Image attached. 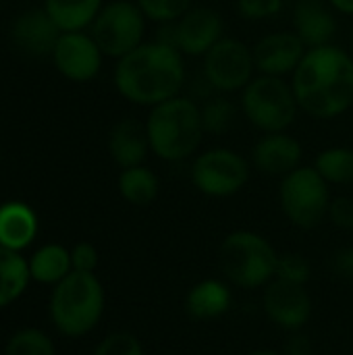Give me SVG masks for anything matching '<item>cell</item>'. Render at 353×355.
<instances>
[{
    "instance_id": "e0dca14e",
    "label": "cell",
    "mask_w": 353,
    "mask_h": 355,
    "mask_svg": "<svg viewBox=\"0 0 353 355\" xmlns=\"http://www.w3.org/2000/svg\"><path fill=\"white\" fill-rule=\"evenodd\" d=\"M291 21L293 31L308 50L333 44L337 33V17L329 0H295Z\"/></svg>"
},
{
    "instance_id": "484cf974",
    "label": "cell",
    "mask_w": 353,
    "mask_h": 355,
    "mask_svg": "<svg viewBox=\"0 0 353 355\" xmlns=\"http://www.w3.org/2000/svg\"><path fill=\"white\" fill-rule=\"evenodd\" d=\"M200 110H202L204 131L210 135H225L233 127L237 116V106L227 98V94L208 96L200 106Z\"/></svg>"
},
{
    "instance_id": "9a60e30c",
    "label": "cell",
    "mask_w": 353,
    "mask_h": 355,
    "mask_svg": "<svg viewBox=\"0 0 353 355\" xmlns=\"http://www.w3.org/2000/svg\"><path fill=\"white\" fill-rule=\"evenodd\" d=\"M60 33H62L60 27L46 12V8H31V10L21 12L10 27L12 44L23 54L33 56V58L52 56V50Z\"/></svg>"
},
{
    "instance_id": "d4e9b609",
    "label": "cell",
    "mask_w": 353,
    "mask_h": 355,
    "mask_svg": "<svg viewBox=\"0 0 353 355\" xmlns=\"http://www.w3.org/2000/svg\"><path fill=\"white\" fill-rule=\"evenodd\" d=\"M314 168L329 185H353V148L333 146L322 150L314 160Z\"/></svg>"
},
{
    "instance_id": "e575fe53",
    "label": "cell",
    "mask_w": 353,
    "mask_h": 355,
    "mask_svg": "<svg viewBox=\"0 0 353 355\" xmlns=\"http://www.w3.org/2000/svg\"><path fill=\"white\" fill-rule=\"evenodd\" d=\"M283 355H314V343L306 333L295 331L287 339V343L283 347Z\"/></svg>"
},
{
    "instance_id": "8992f818",
    "label": "cell",
    "mask_w": 353,
    "mask_h": 355,
    "mask_svg": "<svg viewBox=\"0 0 353 355\" xmlns=\"http://www.w3.org/2000/svg\"><path fill=\"white\" fill-rule=\"evenodd\" d=\"M239 108L262 133L287 131L300 112L293 85L287 83L285 77L273 75L254 77L241 92Z\"/></svg>"
},
{
    "instance_id": "4fadbf2b",
    "label": "cell",
    "mask_w": 353,
    "mask_h": 355,
    "mask_svg": "<svg viewBox=\"0 0 353 355\" xmlns=\"http://www.w3.org/2000/svg\"><path fill=\"white\" fill-rule=\"evenodd\" d=\"M264 314L273 324L287 333L302 331L312 318V297L306 285H293L273 279L262 293Z\"/></svg>"
},
{
    "instance_id": "2e32d148",
    "label": "cell",
    "mask_w": 353,
    "mask_h": 355,
    "mask_svg": "<svg viewBox=\"0 0 353 355\" xmlns=\"http://www.w3.org/2000/svg\"><path fill=\"white\" fill-rule=\"evenodd\" d=\"M304 148L300 139L289 135L287 131L264 133L252 150V164L256 171L273 177H285L291 171L302 166Z\"/></svg>"
},
{
    "instance_id": "f546056e",
    "label": "cell",
    "mask_w": 353,
    "mask_h": 355,
    "mask_svg": "<svg viewBox=\"0 0 353 355\" xmlns=\"http://www.w3.org/2000/svg\"><path fill=\"white\" fill-rule=\"evenodd\" d=\"M285 0H235V10L246 21H266L283 10Z\"/></svg>"
},
{
    "instance_id": "5b68a950",
    "label": "cell",
    "mask_w": 353,
    "mask_h": 355,
    "mask_svg": "<svg viewBox=\"0 0 353 355\" xmlns=\"http://www.w3.org/2000/svg\"><path fill=\"white\" fill-rule=\"evenodd\" d=\"M277 250L254 231H233L218 248V268L225 279L241 289H260L275 279Z\"/></svg>"
},
{
    "instance_id": "ffe728a7",
    "label": "cell",
    "mask_w": 353,
    "mask_h": 355,
    "mask_svg": "<svg viewBox=\"0 0 353 355\" xmlns=\"http://www.w3.org/2000/svg\"><path fill=\"white\" fill-rule=\"evenodd\" d=\"M37 233V216L23 202H6L0 206V245L21 252Z\"/></svg>"
},
{
    "instance_id": "30bf717a",
    "label": "cell",
    "mask_w": 353,
    "mask_h": 355,
    "mask_svg": "<svg viewBox=\"0 0 353 355\" xmlns=\"http://www.w3.org/2000/svg\"><path fill=\"white\" fill-rule=\"evenodd\" d=\"M202 77L216 94L243 92L256 77L252 48L237 37H221L204 56Z\"/></svg>"
},
{
    "instance_id": "d6a6232c",
    "label": "cell",
    "mask_w": 353,
    "mask_h": 355,
    "mask_svg": "<svg viewBox=\"0 0 353 355\" xmlns=\"http://www.w3.org/2000/svg\"><path fill=\"white\" fill-rule=\"evenodd\" d=\"M98 260H100L98 250L87 241H81L71 250V264L73 270L77 272H94L98 268Z\"/></svg>"
},
{
    "instance_id": "44dd1931",
    "label": "cell",
    "mask_w": 353,
    "mask_h": 355,
    "mask_svg": "<svg viewBox=\"0 0 353 355\" xmlns=\"http://www.w3.org/2000/svg\"><path fill=\"white\" fill-rule=\"evenodd\" d=\"M102 0H44L46 12L60 31H83L102 10Z\"/></svg>"
},
{
    "instance_id": "ba28073f",
    "label": "cell",
    "mask_w": 353,
    "mask_h": 355,
    "mask_svg": "<svg viewBox=\"0 0 353 355\" xmlns=\"http://www.w3.org/2000/svg\"><path fill=\"white\" fill-rule=\"evenodd\" d=\"M146 21L148 19L137 2L112 0L102 6V10L89 25V33L104 56L119 60L144 44Z\"/></svg>"
},
{
    "instance_id": "4dcf8cb0",
    "label": "cell",
    "mask_w": 353,
    "mask_h": 355,
    "mask_svg": "<svg viewBox=\"0 0 353 355\" xmlns=\"http://www.w3.org/2000/svg\"><path fill=\"white\" fill-rule=\"evenodd\" d=\"M94 355H144V347L131 333H112L100 341Z\"/></svg>"
},
{
    "instance_id": "836d02e7",
    "label": "cell",
    "mask_w": 353,
    "mask_h": 355,
    "mask_svg": "<svg viewBox=\"0 0 353 355\" xmlns=\"http://www.w3.org/2000/svg\"><path fill=\"white\" fill-rule=\"evenodd\" d=\"M331 270L343 281H353V248H341L331 256Z\"/></svg>"
},
{
    "instance_id": "ac0fdd59",
    "label": "cell",
    "mask_w": 353,
    "mask_h": 355,
    "mask_svg": "<svg viewBox=\"0 0 353 355\" xmlns=\"http://www.w3.org/2000/svg\"><path fill=\"white\" fill-rule=\"evenodd\" d=\"M108 152L114 164H119L121 168L144 164L150 152L146 123L137 119H129V116L117 121L108 135Z\"/></svg>"
},
{
    "instance_id": "277c9868",
    "label": "cell",
    "mask_w": 353,
    "mask_h": 355,
    "mask_svg": "<svg viewBox=\"0 0 353 355\" xmlns=\"http://www.w3.org/2000/svg\"><path fill=\"white\" fill-rule=\"evenodd\" d=\"M104 314V287L94 272L73 270L50 297V318L67 337H83L96 329Z\"/></svg>"
},
{
    "instance_id": "7402d4cb",
    "label": "cell",
    "mask_w": 353,
    "mask_h": 355,
    "mask_svg": "<svg viewBox=\"0 0 353 355\" xmlns=\"http://www.w3.org/2000/svg\"><path fill=\"white\" fill-rule=\"evenodd\" d=\"M29 272L31 279L37 283L58 285L64 277L73 272L71 252L58 243H48L29 258Z\"/></svg>"
},
{
    "instance_id": "9c48e42d",
    "label": "cell",
    "mask_w": 353,
    "mask_h": 355,
    "mask_svg": "<svg viewBox=\"0 0 353 355\" xmlns=\"http://www.w3.org/2000/svg\"><path fill=\"white\" fill-rule=\"evenodd\" d=\"M193 187L208 198H231L250 181V162L229 148H210L196 156L189 171Z\"/></svg>"
},
{
    "instance_id": "8fae6325",
    "label": "cell",
    "mask_w": 353,
    "mask_h": 355,
    "mask_svg": "<svg viewBox=\"0 0 353 355\" xmlns=\"http://www.w3.org/2000/svg\"><path fill=\"white\" fill-rule=\"evenodd\" d=\"M225 37V21L210 6L189 8L175 23L164 25L160 42L175 46L183 56H206V52Z\"/></svg>"
},
{
    "instance_id": "d6986e66",
    "label": "cell",
    "mask_w": 353,
    "mask_h": 355,
    "mask_svg": "<svg viewBox=\"0 0 353 355\" xmlns=\"http://www.w3.org/2000/svg\"><path fill=\"white\" fill-rule=\"evenodd\" d=\"M233 308V291L225 281L204 279L196 283L185 297V312L198 322L223 318Z\"/></svg>"
},
{
    "instance_id": "1f68e13d",
    "label": "cell",
    "mask_w": 353,
    "mask_h": 355,
    "mask_svg": "<svg viewBox=\"0 0 353 355\" xmlns=\"http://www.w3.org/2000/svg\"><path fill=\"white\" fill-rule=\"evenodd\" d=\"M331 223L341 229V231H350L353 233V198L350 196H339L331 202L329 208V216Z\"/></svg>"
},
{
    "instance_id": "5bb4252c",
    "label": "cell",
    "mask_w": 353,
    "mask_h": 355,
    "mask_svg": "<svg viewBox=\"0 0 353 355\" xmlns=\"http://www.w3.org/2000/svg\"><path fill=\"white\" fill-rule=\"evenodd\" d=\"M308 48L295 31H273L256 42L252 48L256 71L260 75L287 77L300 67Z\"/></svg>"
},
{
    "instance_id": "74e56055",
    "label": "cell",
    "mask_w": 353,
    "mask_h": 355,
    "mask_svg": "<svg viewBox=\"0 0 353 355\" xmlns=\"http://www.w3.org/2000/svg\"><path fill=\"white\" fill-rule=\"evenodd\" d=\"M352 48H353V27H352Z\"/></svg>"
},
{
    "instance_id": "8d00e7d4",
    "label": "cell",
    "mask_w": 353,
    "mask_h": 355,
    "mask_svg": "<svg viewBox=\"0 0 353 355\" xmlns=\"http://www.w3.org/2000/svg\"><path fill=\"white\" fill-rule=\"evenodd\" d=\"M246 355H283L279 354V352H275V349H254V352H250V354Z\"/></svg>"
},
{
    "instance_id": "4316f807",
    "label": "cell",
    "mask_w": 353,
    "mask_h": 355,
    "mask_svg": "<svg viewBox=\"0 0 353 355\" xmlns=\"http://www.w3.org/2000/svg\"><path fill=\"white\" fill-rule=\"evenodd\" d=\"M4 355H56V352L48 335L37 329H25L8 339Z\"/></svg>"
},
{
    "instance_id": "d590c367",
    "label": "cell",
    "mask_w": 353,
    "mask_h": 355,
    "mask_svg": "<svg viewBox=\"0 0 353 355\" xmlns=\"http://www.w3.org/2000/svg\"><path fill=\"white\" fill-rule=\"evenodd\" d=\"M331 6L341 12V15H352L353 17V0H329Z\"/></svg>"
},
{
    "instance_id": "7c38bea8",
    "label": "cell",
    "mask_w": 353,
    "mask_h": 355,
    "mask_svg": "<svg viewBox=\"0 0 353 355\" xmlns=\"http://www.w3.org/2000/svg\"><path fill=\"white\" fill-rule=\"evenodd\" d=\"M50 58L62 77L85 83L100 73L104 54L92 33L62 31Z\"/></svg>"
},
{
    "instance_id": "52a82bcc",
    "label": "cell",
    "mask_w": 353,
    "mask_h": 355,
    "mask_svg": "<svg viewBox=\"0 0 353 355\" xmlns=\"http://www.w3.org/2000/svg\"><path fill=\"white\" fill-rule=\"evenodd\" d=\"M331 185L314 166H300L283 177L279 187L281 210L291 225L310 231L316 229L331 208Z\"/></svg>"
},
{
    "instance_id": "3957f363",
    "label": "cell",
    "mask_w": 353,
    "mask_h": 355,
    "mask_svg": "<svg viewBox=\"0 0 353 355\" xmlns=\"http://www.w3.org/2000/svg\"><path fill=\"white\" fill-rule=\"evenodd\" d=\"M150 152L164 162L191 158L204 139L200 104L189 96H175L154 108L146 119Z\"/></svg>"
},
{
    "instance_id": "6da1fadb",
    "label": "cell",
    "mask_w": 353,
    "mask_h": 355,
    "mask_svg": "<svg viewBox=\"0 0 353 355\" xmlns=\"http://www.w3.org/2000/svg\"><path fill=\"white\" fill-rule=\"evenodd\" d=\"M291 85L302 112L318 121L337 119L353 108V56L335 44L310 48Z\"/></svg>"
},
{
    "instance_id": "7a4b0ae2",
    "label": "cell",
    "mask_w": 353,
    "mask_h": 355,
    "mask_svg": "<svg viewBox=\"0 0 353 355\" xmlns=\"http://www.w3.org/2000/svg\"><path fill=\"white\" fill-rule=\"evenodd\" d=\"M185 79L183 54L160 40L144 42L119 58L114 67L117 92L131 104L148 108L181 96Z\"/></svg>"
},
{
    "instance_id": "cb8c5ba5",
    "label": "cell",
    "mask_w": 353,
    "mask_h": 355,
    "mask_svg": "<svg viewBox=\"0 0 353 355\" xmlns=\"http://www.w3.org/2000/svg\"><path fill=\"white\" fill-rule=\"evenodd\" d=\"M29 279V262L19 252L0 245V308L23 295Z\"/></svg>"
},
{
    "instance_id": "603a6c76",
    "label": "cell",
    "mask_w": 353,
    "mask_h": 355,
    "mask_svg": "<svg viewBox=\"0 0 353 355\" xmlns=\"http://www.w3.org/2000/svg\"><path fill=\"white\" fill-rule=\"evenodd\" d=\"M160 191V181L156 173L144 164L131 166V168H121L119 175V193L123 200L131 206L144 208L150 206Z\"/></svg>"
},
{
    "instance_id": "f1b7e54d",
    "label": "cell",
    "mask_w": 353,
    "mask_h": 355,
    "mask_svg": "<svg viewBox=\"0 0 353 355\" xmlns=\"http://www.w3.org/2000/svg\"><path fill=\"white\" fill-rule=\"evenodd\" d=\"M310 277H312V266H310L306 256L295 254V252L279 254L277 268H275V279L287 281V283H293V285H306L310 281Z\"/></svg>"
},
{
    "instance_id": "83f0119b",
    "label": "cell",
    "mask_w": 353,
    "mask_h": 355,
    "mask_svg": "<svg viewBox=\"0 0 353 355\" xmlns=\"http://www.w3.org/2000/svg\"><path fill=\"white\" fill-rule=\"evenodd\" d=\"M148 21L169 25L181 19L189 8L191 0H135Z\"/></svg>"
}]
</instances>
